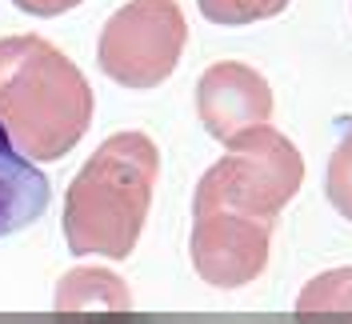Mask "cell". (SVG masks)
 I'll use <instances>...</instances> for the list:
<instances>
[{
  "label": "cell",
  "instance_id": "cell-12",
  "mask_svg": "<svg viewBox=\"0 0 352 324\" xmlns=\"http://www.w3.org/2000/svg\"><path fill=\"white\" fill-rule=\"evenodd\" d=\"M12 4L21 12H28V17H65V12H72L85 0H12Z\"/></svg>",
  "mask_w": 352,
  "mask_h": 324
},
{
  "label": "cell",
  "instance_id": "cell-1",
  "mask_svg": "<svg viewBox=\"0 0 352 324\" xmlns=\"http://www.w3.org/2000/svg\"><path fill=\"white\" fill-rule=\"evenodd\" d=\"M92 125L85 72L44 36H0V129L32 164H52Z\"/></svg>",
  "mask_w": 352,
  "mask_h": 324
},
{
  "label": "cell",
  "instance_id": "cell-4",
  "mask_svg": "<svg viewBox=\"0 0 352 324\" xmlns=\"http://www.w3.org/2000/svg\"><path fill=\"white\" fill-rule=\"evenodd\" d=\"M184 44L188 24L176 0H129L100 28L96 65L120 88H156L176 72Z\"/></svg>",
  "mask_w": 352,
  "mask_h": 324
},
{
  "label": "cell",
  "instance_id": "cell-6",
  "mask_svg": "<svg viewBox=\"0 0 352 324\" xmlns=\"http://www.w3.org/2000/svg\"><path fill=\"white\" fill-rule=\"evenodd\" d=\"M197 116L204 132L224 144L256 125H268L272 85L244 61H217L197 80Z\"/></svg>",
  "mask_w": 352,
  "mask_h": 324
},
{
  "label": "cell",
  "instance_id": "cell-2",
  "mask_svg": "<svg viewBox=\"0 0 352 324\" xmlns=\"http://www.w3.org/2000/svg\"><path fill=\"white\" fill-rule=\"evenodd\" d=\"M156 176H160V149L148 132H112L85 169L72 176L65 193V240L72 257H132L144 220L153 208Z\"/></svg>",
  "mask_w": 352,
  "mask_h": 324
},
{
  "label": "cell",
  "instance_id": "cell-11",
  "mask_svg": "<svg viewBox=\"0 0 352 324\" xmlns=\"http://www.w3.org/2000/svg\"><path fill=\"white\" fill-rule=\"evenodd\" d=\"M324 196L336 213L352 220V132L332 149L329 169H324Z\"/></svg>",
  "mask_w": 352,
  "mask_h": 324
},
{
  "label": "cell",
  "instance_id": "cell-5",
  "mask_svg": "<svg viewBox=\"0 0 352 324\" xmlns=\"http://www.w3.org/2000/svg\"><path fill=\"white\" fill-rule=\"evenodd\" d=\"M188 257H192L197 277L208 288H220V292L244 288L268 268L272 224L236 213H197L192 237H188Z\"/></svg>",
  "mask_w": 352,
  "mask_h": 324
},
{
  "label": "cell",
  "instance_id": "cell-10",
  "mask_svg": "<svg viewBox=\"0 0 352 324\" xmlns=\"http://www.w3.org/2000/svg\"><path fill=\"white\" fill-rule=\"evenodd\" d=\"M292 0H197L200 17L224 28H241V24H256L268 17H280Z\"/></svg>",
  "mask_w": 352,
  "mask_h": 324
},
{
  "label": "cell",
  "instance_id": "cell-9",
  "mask_svg": "<svg viewBox=\"0 0 352 324\" xmlns=\"http://www.w3.org/2000/svg\"><path fill=\"white\" fill-rule=\"evenodd\" d=\"M296 316L305 324L352 316V268H336V272H324V277L308 281L300 301H296Z\"/></svg>",
  "mask_w": 352,
  "mask_h": 324
},
{
  "label": "cell",
  "instance_id": "cell-7",
  "mask_svg": "<svg viewBox=\"0 0 352 324\" xmlns=\"http://www.w3.org/2000/svg\"><path fill=\"white\" fill-rule=\"evenodd\" d=\"M48 208V180L44 173L12 149L0 129V240L36 224Z\"/></svg>",
  "mask_w": 352,
  "mask_h": 324
},
{
  "label": "cell",
  "instance_id": "cell-3",
  "mask_svg": "<svg viewBox=\"0 0 352 324\" xmlns=\"http://www.w3.org/2000/svg\"><path fill=\"white\" fill-rule=\"evenodd\" d=\"M305 156L272 125L241 132L224 140V156L197 180L192 216L197 213H236L248 220H268L288 208V200L300 193Z\"/></svg>",
  "mask_w": 352,
  "mask_h": 324
},
{
  "label": "cell",
  "instance_id": "cell-8",
  "mask_svg": "<svg viewBox=\"0 0 352 324\" xmlns=\"http://www.w3.org/2000/svg\"><path fill=\"white\" fill-rule=\"evenodd\" d=\"M56 308L60 312H76V308H120L124 312L132 308V296L129 284L104 268H76L56 288Z\"/></svg>",
  "mask_w": 352,
  "mask_h": 324
}]
</instances>
